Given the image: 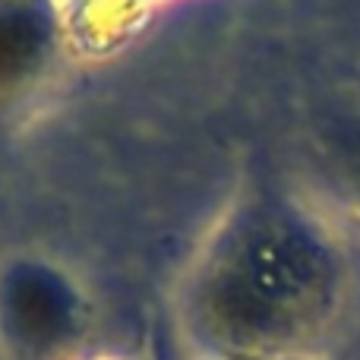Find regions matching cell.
Segmentation results:
<instances>
[{"instance_id": "obj_1", "label": "cell", "mask_w": 360, "mask_h": 360, "mask_svg": "<svg viewBox=\"0 0 360 360\" xmlns=\"http://www.w3.org/2000/svg\"><path fill=\"white\" fill-rule=\"evenodd\" d=\"M338 281L335 253L310 221L285 205H256L215 243L193 304L215 342L288 348L323 329Z\"/></svg>"}, {"instance_id": "obj_2", "label": "cell", "mask_w": 360, "mask_h": 360, "mask_svg": "<svg viewBox=\"0 0 360 360\" xmlns=\"http://www.w3.org/2000/svg\"><path fill=\"white\" fill-rule=\"evenodd\" d=\"M0 323L22 351L41 354L76 329V297L48 269H19L0 288Z\"/></svg>"}, {"instance_id": "obj_3", "label": "cell", "mask_w": 360, "mask_h": 360, "mask_svg": "<svg viewBox=\"0 0 360 360\" xmlns=\"http://www.w3.org/2000/svg\"><path fill=\"white\" fill-rule=\"evenodd\" d=\"M51 44L48 16L35 4L6 0L0 4V95L38 70Z\"/></svg>"}, {"instance_id": "obj_4", "label": "cell", "mask_w": 360, "mask_h": 360, "mask_svg": "<svg viewBox=\"0 0 360 360\" xmlns=\"http://www.w3.org/2000/svg\"><path fill=\"white\" fill-rule=\"evenodd\" d=\"M348 171H351V177H354V184H357V190H360V146H354V149H351V155H348Z\"/></svg>"}]
</instances>
